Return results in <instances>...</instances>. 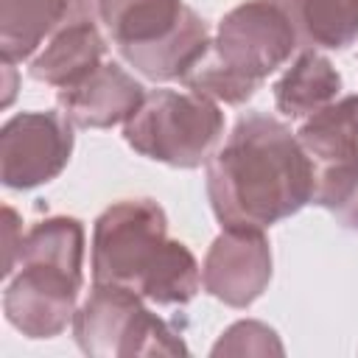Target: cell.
Returning a JSON list of instances; mask_svg holds the SVG:
<instances>
[{"instance_id": "obj_10", "label": "cell", "mask_w": 358, "mask_h": 358, "mask_svg": "<svg viewBox=\"0 0 358 358\" xmlns=\"http://www.w3.org/2000/svg\"><path fill=\"white\" fill-rule=\"evenodd\" d=\"M145 92L134 76H129L120 64L103 62L87 78L73 87L59 90V112L81 129H109L115 123H126L143 103Z\"/></svg>"}, {"instance_id": "obj_13", "label": "cell", "mask_w": 358, "mask_h": 358, "mask_svg": "<svg viewBox=\"0 0 358 358\" xmlns=\"http://www.w3.org/2000/svg\"><path fill=\"white\" fill-rule=\"evenodd\" d=\"M70 14V0H0L3 62L28 59L45 36L56 34Z\"/></svg>"}, {"instance_id": "obj_1", "label": "cell", "mask_w": 358, "mask_h": 358, "mask_svg": "<svg viewBox=\"0 0 358 358\" xmlns=\"http://www.w3.org/2000/svg\"><path fill=\"white\" fill-rule=\"evenodd\" d=\"M316 168L291 129L266 115L238 117L207 162V196L221 227L266 229L313 201Z\"/></svg>"}, {"instance_id": "obj_7", "label": "cell", "mask_w": 358, "mask_h": 358, "mask_svg": "<svg viewBox=\"0 0 358 358\" xmlns=\"http://www.w3.org/2000/svg\"><path fill=\"white\" fill-rule=\"evenodd\" d=\"M78 347L95 358L131 355H185V341L165 319L151 313L129 288L95 282L84 305L73 316Z\"/></svg>"}, {"instance_id": "obj_6", "label": "cell", "mask_w": 358, "mask_h": 358, "mask_svg": "<svg viewBox=\"0 0 358 358\" xmlns=\"http://www.w3.org/2000/svg\"><path fill=\"white\" fill-rule=\"evenodd\" d=\"M224 134V115L213 98L179 90H154L126 120V143L171 168H199L210 162Z\"/></svg>"}, {"instance_id": "obj_16", "label": "cell", "mask_w": 358, "mask_h": 358, "mask_svg": "<svg viewBox=\"0 0 358 358\" xmlns=\"http://www.w3.org/2000/svg\"><path fill=\"white\" fill-rule=\"evenodd\" d=\"M313 201L324 207L341 227L358 229V159L341 168L319 171Z\"/></svg>"}, {"instance_id": "obj_17", "label": "cell", "mask_w": 358, "mask_h": 358, "mask_svg": "<svg viewBox=\"0 0 358 358\" xmlns=\"http://www.w3.org/2000/svg\"><path fill=\"white\" fill-rule=\"evenodd\" d=\"M268 355V352H282V344L277 341V333L260 322H238L232 324L218 344L213 347V355Z\"/></svg>"}, {"instance_id": "obj_11", "label": "cell", "mask_w": 358, "mask_h": 358, "mask_svg": "<svg viewBox=\"0 0 358 358\" xmlns=\"http://www.w3.org/2000/svg\"><path fill=\"white\" fill-rule=\"evenodd\" d=\"M103 53L106 42L98 25L87 17H78L73 22H64L50 36V42L42 48L28 70L36 81L64 90L87 78L98 64H103Z\"/></svg>"}, {"instance_id": "obj_12", "label": "cell", "mask_w": 358, "mask_h": 358, "mask_svg": "<svg viewBox=\"0 0 358 358\" xmlns=\"http://www.w3.org/2000/svg\"><path fill=\"white\" fill-rule=\"evenodd\" d=\"M299 145L310 157L316 173L341 168L358 159V95H344L330 101L296 131Z\"/></svg>"}, {"instance_id": "obj_2", "label": "cell", "mask_w": 358, "mask_h": 358, "mask_svg": "<svg viewBox=\"0 0 358 358\" xmlns=\"http://www.w3.org/2000/svg\"><path fill=\"white\" fill-rule=\"evenodd\" d=\"M92 280L129 288L157 305H185L201 288L193 252L168 238V218L151 199H123L98 215Z\"/></svg>"}, {"instance_id": "obj_15", "label": "cell", "mask_w": 358, "mask_h": 358, "mask_svg": "<svg viewBox=\"0 0 358 358\" xmlns=\"http://www.w3.org/2000/svg\"><path fill=\"white\" fill-rule=\"evenodd\" d=\"M285 6L296 34L310 45L341 50L358 39V0H291Z\"/></svg>"}, {"instance_id": "obj_4", "label": "cell", "mask_w": 358, "mask_h": 358, "mask_svg": "<svg viewBox=\"0 0 358 358\" xmlns=\"http://www.w3.org/2000/svg\"><path fill=\"white\" fill-rule=\"evenodd\" d=\"M296 48V25L280 0H246L224 14L207 53L182 78L193 92L224 103L249 101Z\"/></svg>"}, {"instance_id": "obj_9", "label": "cell", "mask_w": 358, "mask_h": 358, "mask_svg": "<svg viewBox=\"0 0 358 358\" xmlns=\"http://www.w3.org/2000/svg\"><path fill=\"white\" fill-rule=\"evenodd\" d=\"M268 280L271 249L263 238V229L224 227L204 257V288L229 308H246L266 291Z\"/></svg>"}, {"instance_id": "obj_14", "label": "cell", "mask_w": 358, "mask_h": 358, "mask_svg": "<svg viewBox=\"0 0 358 358\" xmlns=\"http://www.w3.org/2000/svg\"><path fill=\"white\" fill-rule=\"evenodd\" d=\"M338 90L341 76L330 64V59L316 50H302L274 84V101L285 117H308L336 101Z\"/></svg>"}, {"instance_id": "obj_19", "label": "cell", "mask_w": 358, "mask_h": 358, "mask_svg": "<svg viewBox=\"0 0 358 358\" xmlns=\"http://www.w3.org/2000/svg\"><path fill=\"white\" fill-rule=\"evenodd\" d=\"M3 67H6V98H3V103L8 106L11 98H14V67H11V62H3Z\"/></svg>"}, {"instance_id": "obj_5", "label": "cell", "mask_w": 358, "mask_h": 358, "mask_svg": "<svg viewBox=\"0 0 358 358\" xmlns=\"http://www.w3.org/2000/svg\"><path fill=\"white\" fill-rule=\"evenodd\" d=\"M117 53L145 78H185L207 53L210 28L182 0H98Z\"/></svg>"}, {"instance_id": "obj_18", "label": "cell", "mask_w": 358, "mask_h": 358, "mask_svg": "<svg viewBox=\"0 0 358 358\" xmlns=\"http://www.w3.org/2000/svg\"><path fill=\"white\" fill-rule=\"evenodd\" d=\"M3 274L8 277L14 271V263H17V255H20V243H22V224L17 218V213L11 207L3 210Z\"/></svg>"}, {"instance_id": "obj_8", "label": "cell", "mask_w": 358, "mask_h": 358, "mask_svg": "<svg viewBox=\"0 0 358 358\" xmlns=\"http://www.w3.org/2000/svg\"><path fill=\"white\" fill-rule=\"evenodd\" d=\"M73 151V123L62 112H22L0 131V179L28 190L62 173Z\"/></svg>"}, {"instance_id": "obj_3", "label": "cell", "mask_w": 358, "mask_h": 358, "mask_svg": "<svg viewBox=\"0 0 358 358\" xmlns=\"http://www.w3.org/2000/svg\"><path fill=\"white\" fill-rule=\"evenodd\" d=\"M84 229L76 218L53 215L34 224L20 243L3 310L28 338H53L76 316L81 288Z\"/></svg>"}]
</instances>
